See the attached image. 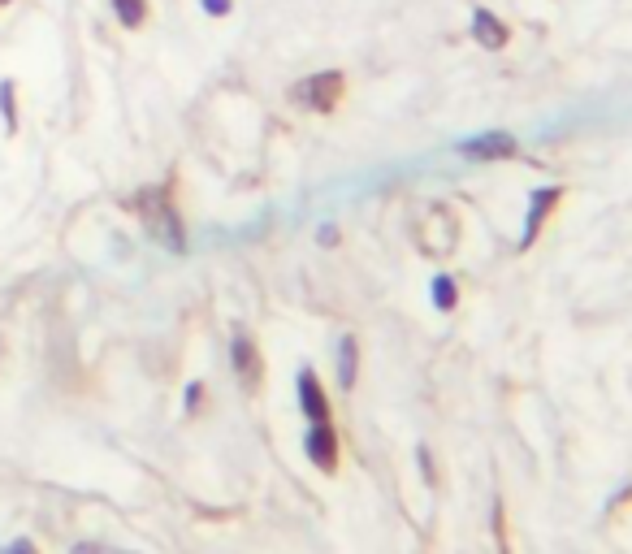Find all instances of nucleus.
<instances>
[{
	"label": "nucleus",
	"mask_w": 632,
	"mask_h": 554,
	"mask_svg": "<svg viewBox=\"0 0 632 554\" xmlns=\"http://www.w3.org/2000/svg\"><path fill=\"white\" fill-rule=\"evenodd\" d=\"M420 468H425V481H433V464H429V451H420Z\"/></svg>",
	"instance_id": "nucleus-18"
},
{
	"label": "nucleus",
	"mask_w": 632,
	"mask_h": 554,
	"mask_svg": "<svg viewBox=\"0 0 632 554\" xmlns=\"http://www.w3.org/2000/svg\"><path fill=\"white\" fill-rule=\"evenodd\" d=\"M70 554H130V550H109V546H96V542H74Z\"/></svg>",
	"instance_id": "nucleus-14"
},
{
	"label": "nucleus",
	"mask_w": 632,
	"mask_h": 554,
	"mask_svg": "<svg viewBox=\"0 0 632 554\" xmlns=\"http://www.w3.org/2000/svg\"><path fill=\"white\" fill-rule=\"evenodd\" d=\"M200 399H204V386H200V381H191V386H187V399H182V403H187V412H195V407H200Z\"/></svg>",
	"instance_id": "nucleus-16"
},
{
	"label": "nucleus",
	"mask_w": 632,
	"mask_h": 554,
	"mask_svg": "<svg viewBox=\"0 0 632 554\" xmlns=\"http://www.w3.org/2000/svg\"><path fill=\"white\" fill-rule=\"evenodd\" d=\"M230 364H234V373H239L243 386H256V377H260V355H256V342L247 338V334H234V342H230Z\"/></svg>",
	"instance_id": "nucleus-6"
},
{
	"label": "nucleus",
	"mask_w": 632,
	"mask_h": 554,
	"mask_svg": "<svg viewBox=\"0 0 632 554\" xmlns=\"http://www.w3.org/2000/svg\"><path fill=\"white\" fill-rule=\"evenodd\" d=\"M0 554H35V546H31V542H26V537H18V542L0 546Z\"/></svg>",
	"instance_id": "nucleus-17"
},
{
	"label": "nucleus",
	"mask_w": 632,
	"mask_h": 554,
	"mask_svg": "<svg viewBox=\"0 0 632 554\" xmlns=\"http://www.w3.org/2000/svg\"><path fill=\"white\" fill-rule=\"evenodd\" d=\"M429 299H433V308H438V312H455V303H459L455 277H446V273L433 277V282H429Z\"/></svg>",
	"instance_id": "nucleus-12"
},
{
	"label": "nucleus",
	"mask_w": 632,
	"mask_h": 554,
	"mask_svg": "<svg viewBox=\"0 0 632 554\" xmlns=\"http://www.w3.org/2000/svg\"><path fill=\"white\" fill-rule=\"evenodd\" d=\"M511 152H516V139L507 130H485V135L459 143V156H468V161H507Z\"/></svg>",
	"instance_id": "nucleus-4"
},
{
	"label": "nucleus",
	"mask_w": 632,
	"mask_h": 554,
	"mask_svg": "<svg viewBox=\"0 0 632 554\" xmlns=\"http://www.w3.org/2000/svg\"><path fill=\"white\" fill-rule=\"evenodd\" d=\"M559 187H546V191H533V200H529V217H524V234H520V247H529L537 239V226L546 221V213L559 204Z\"/></svg>",
	"instance_id": "nucleus-7"
},
{
	"label": "nucleus",
	"mask_w": 632,
	"mask_h": 554,
	"mask_svg": "<svg viewBox=\"0 0 632 554\" xmlns=\"http://www.w3.org/2000/svg\"><path fill=\"white\" fill-rule=\"evenodd\" d=\"M0 122L9 135H18V83L13 78H0Z\"/></svg>",
	"instance_id": "nucleus-11"
},
{
	"label": "nucleus",
	"mask_w": 632,
	"mask_h": 554,
	"mask_svg": "<svg viewBox=\"0 0 632 554\" xmlns=\"http://www.w3.org/2000/svg\"><path fill=\"white\" fill-rule=\"evenodd\" d=\"M200 9L208 13V18H230L234 0H200Z\"/></svg>",
	"instance_id": "nucleus-13"
},
{
	"label": "nucleus",
	"mask_w": 632,
	"mask_h": 554,
	"mask_svg": "<svg viewBox=\"0 0 632 554\" xmlns=\"http://www.w3.org/2000/svg\"><path fill=\"white\" fill-rule=\"evenodd\" d=\"M338 96H342V74L338 70L312 74V78H304V83L291 91V100L304 104V109H312V113H329L338 104Z\"/></svg>",
	"instance_id": "nucleus-2"
},
{
	"label": "nucleus",
	"mask_w": 632,
	"mask_h": 554,
	"mask_svg": "<svg viewBox=\"0 0 632 554\" xmlns=\"http://www.w3.org/2000/svg\"><path fill=\"white\" fill-rule=\"evenodd\" d=\"M139 213H143V226L156 243L165 247V252H187V230H182V217L174 200H169V187H148L135 195Z\"/></svg>",
	"instance_id": "nucleus-1"
},
{
	"label": "nucleus",
	"mask_w": 632,
	"mask_h": 554,
	"mask_svg": "<svg viewBox=\"0 0 632 554\" xmlns=\"http://www.w3.org/2000/svg\"><path fill=\"white\" fill-rule=\"evenodd\" d=\"M295 390H299V412L308 416V425H316V420H329V399H325V390H321V381H316L312 368H299Z\"/></svg>",
	"instance_id": "nucleus-5"
},
{
	"label": "nucleus",
	"mask_w": 632,
	"mask_h": 554,
	"mask_svg": "<svg viewBox=\"0 0 632 554\" xmlns=\"http://www.w3.org/2000/svg\"><path fill=\"white\" fill-rule=\"evenodd\" d=\"M316 243H321V247H334V243H338V226H329V221H325V226H316Z\"/></svg>",
	"instance_id": "nucleus-15"
},
{
	"label": "nucleus",
	"mask_w": 632,
	"mask_h": 554,
	"mask_svg": "<svg viewBox=\"0 0 632 554\" xmlns=\"http://www.w3.org/2000/svg\"><path fill=\"white\" fill-rule=\"evenodd\" d=\"M355 377H360V342L351 334H342L338 338V386L355 390Z\"/></svg>",
	"instance_id": "nucleus-9"
},
{
	"label": "nucleus",
	"mask_w": 632,
	"mask_h": 554,
	"mask_svg": "<svg viewBox=\"0 0 632 554\" xmlns=\"http://www.w3.org/2000/svg\"><path fill=\"white\" fill-rule=\"evenodd\" d=\"M304 451H308V459L321 472H334L338 468V433H334V425L329 420H316V425H308V433H304Z\"/></svg>",
	"instance_id": "nucleus-3"
},
{
	"label": "nucleus",
	"mask_w": 632,
	"mask_h": 554,
	"mask_svg": "<svg viewBox=\"0 0 632 554\" xmlns=\"http://www.w3.org/2000/svg\"><path fill=\"white\" fill-rule=\"evenodd\" d=\"M472 35L481 48H503L507 44V26L494 18L490 9H472Z\"/></svg>",
	"instance_id": "nucleus-8"
},
{
	"label": "nucleus",
	"mask_w": 632,
	"mask_h": 554,
	"mask_svg": "<svg viewBox=\"0 0 632 554\" xmlns=\"http://www.w3.org/2000/svg\"><path fill=\"white\" fill-rule=\"evenodd\" d=\"M117 26H126V31H139L143 22H148V0H109Z\"/></svg>",
	"instance_id": "nucleus-10"
},
{
	"label": "nucleus",
	"mask_w": 632,
	"mask_h": 554,
	"mask_svg": "<svg viewBox=\"0 0 632 554\" xmlns=\"http://www.w3.org/2000/svg\"><path fill=\"white\" fill-rule=\"evenodd\" d=\"M5 5H13V0H0V9H5Z\"/></svg>",
	"instance_id": "nucleus-19"
}]
</instances>
